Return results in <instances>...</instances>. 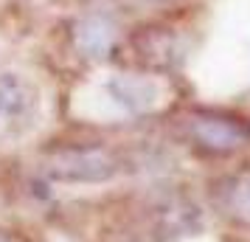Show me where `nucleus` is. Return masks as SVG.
<instances>
[{"mask_svg": "<svg viewBox=\"0 0 250 242\" xmlns=\"http://www.w3.org/2000/svg\"><path fill=\"white\" fill-rule=\"evenodd\" d=\"M180 135L208 158H230L250 147V121L225 110H191L180 118Z\"/></svg>", "mask_w": 250, "mask_h": 242, "instance_id": "f257e3e1", "label": "nucleus"}, {"mask_svg": "<svg viewBox=\"0 0 250 242\" xmlns=\"http://www.w3.org/2000/svg\"><path fill=\"white\" fill-rule=\"evenodd\" d=\"M124 169V155L118 147L102 141H73L48 150L45 172L68 183H102Z\"/></svg>", "mask_w": 250, "mask_h": 242, "instance_id": "f03ea898", "label": "nucleus"}, {"mask_svg": "<svg viewBox=\"0 0 250 242\" xmlns=\"http://www.w3.org/2000/svg\"><path fill=\"white\" fill-rule=\"evenodd\" d=\"M40 93L20 73H0V138H12L34 124Z\"/></svg>", "mask_w": 250, "mask_h": 242, "instance_id": "7ed1b4c3", "label": "nucleus"}, {"mask_svg": "<svg viewBox=\"0 0 250 242\" xmlns=\"http://www.w3.org/2000/svg\"><path fill=\"white\" fill-rule=\"evenodd\" d=\"M214 208L230 225L250 228V166L225 172L211 189Z\"/></svg>", "mask_w": 250, "mask_h": 242, "instance_id": "20e7f679", "label": "nucleus"}, {"mask_svg": "<svg viewBox=\"0 0 250 242\" xmlns=\"http://www.w3.org/2000/svg\"><path fill=\"white\" fill-rule=\"evenodd\" d=\"M70 45L76 51L79 59L87 62H104L110 59V54L118 45V34H115V25L104 17V14H87L79 17L76 23L70 25Z\"/></svg>", "mask_w": 250, "mask_h": 242, "instance_id": "39448f33", "label": "nucleus"}, {"mask_svg": "<svg viewBox=\"0 0 250 242\" xmlns=\"http://www.w3.org/2000/svg\"><path fill=\"white\" fill-rule=\"evenodd\" d=\"M118 6H124L129 12H144V14H160L169 12L174 6H180L183 0H115Z\"/></svg>", "mask_w": 250, "mask_h": 242, "instance_id": "423d86ee", "label": "nucleus"}, {"mask_svg": "<svg viewBox=\"0 0 250 242\" xmlns=\"http://www.w3.org/2000/svg\"><path fill=\"white\" fill-rule=\"evenodd\" d=\"M0 242H25V237L20 231L14 228H6V225H0Z\"/></svg>", "mask_w": 250, "mask_h": 242, "instance_id": "0eeeda50", "label": "nucleus"}]
</instances>
